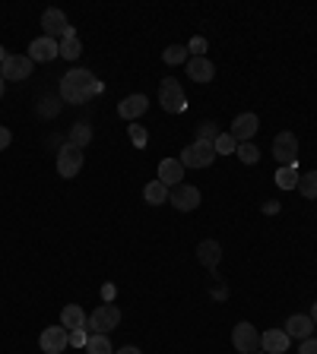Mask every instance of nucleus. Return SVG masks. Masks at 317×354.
Wrapping results in <instances>:
<instances>
[{"label":"nucleus","mask_w":317,"mask_h":354,"mask_svg":"<svg viewBox=\"0 0 317 354\" xmlns=\"http://www.w3.org/2000/svg\"><path fill=\"white\" fill-rule=\"evenodd\" d=\"M58 92L60 101H67V105H86L102 92V83L92 76V70H70V73H64Z\"/></svg>","instance_id":"f257e3e1"},{"label":"nucleus","mask_w":317,"mask_h":354,"mask_svg":"<svg viewBox=\"0 0 317 354\" xmlns=\"http://www.w3.org/2000/svg\"><path fill=\"white\" fill-rule=\"evenodd\" d=\"M158 105L165 108L168 114H184L187 111V95H184V86L178 83L175 76L162 79V86H158Z\"/></svg>","instance_id":"f03ea898"},{"label":"nucleus","mask_w":317,"mask_h":354,"mask_svg":"<svg viewBox=\"0 0 317 354\" xmlns=\"http://www.w3.org/2000/svg\"><path fill=\"white\" fill-rule=\"evenodd\" d=\"M83 162H86V152L80 146H60L58 149V174L64 181H73L76 174L83 171Z\"/></svg>","instance_id":"7ed1b4c3"},{"label":"nucleus","mask_w":317,"mask_h":354,"mask_svg":"<svg viewBox=\"0 0 317 354\" xmlns=\"http://www.w3.org/2000/svg\"><path fill=\"white\" fill-rule=\"evenodd\" d=\"M216 158L219 155H216V149H213V142L193 140L191 146L181 152V158H178V162H181L184 168H209L213 162H216Z\"/></svg>","instance_id":"20e7f679"},{"label":"nucleus","mask_w":317,"mask_h":354,"mask_svg":"<svg viewBox=\"0 0 317 354\" xmlns=\"http://www.w3.org/2000/svg\"><path fill=\"white\" fill-rule=\"evenodd\" d=\"M273 158L279 162V168H289L298 162V136L292 130H283L276 133L273 140Z\"/></svg>","instance_id":"39448f33"},{"label":"nucleus","mask_w":317,"mask_h":354,"mask_svg":"<svg viewBox=\"0 0 317 354\" xmlns=\"http://www.w3.org/2000/svg\"><path fill=\"white\" fill-rule=\"evenodd\" d=\"M117 323H121V310H117L115 304H99L95 310L89 313L86 329L89 332H105V336H108L111 329H117Z\"/></svg>","instance_id":"423d86ee"},{"label":"nucleus","mask_w":317,"mask_h":354,"mask_svg":"<svg viewBox=\"0 0 317 354\" xmlns=\"http://www.w3.org/2000/svg\"><path fill=\"white\" fill-rule=\"evenodd\" d=\"M32 58L29 54H7V60L0 64V76L3 79H13V83H23L32 76Z\"/></svg>","instance_id":"0eeeda50"},{"label":"nucleus","mask_w":317,"mask_h":354,"mask_svg":"<svg viewBox=\"0 0 317 354\" xmlns=\"http://www.w3.org/2000/svg\"><path fill=\"white\" fill-rule=\"evenodd\" d=\"M42 29H45V38H54V42H60L64 35L73 29V25L67 23V13L64 10H45L42 13Z\"/></svg>","instance_id":"6e6552de"},{"label":"nucleus","mask_w":317,"mask_h":354,"mask_svg":"<svg viewBox=\"0 0 317 354\" xmlns=\"http://www.w3.org/2000/svg\"><path fill=\"white\" fill-rule=\"evenodd\" d=\"M232 345L235 351H242V354H254L260 348V332L250 326V323H238L232 329Z\"/></svg>","instance_id":"1a4fd4ad"},{"label":"nucleus","mask_w":317,"mask_h":354,"mask_svg":"<svg viewBox=\"0 0 317 354\" xmlns=\"http://www.w3.org/2000/svg\"><path fill=\"white\" fill-rule=\"evenodd\" d=\"M168 203L175 209H181V212H193V209L200 206V190L191 187V184H178V187H172V193H168Z\"/></svg>","instance_id":"9d476101"},{"label":"nucleus","mask_w":317,"mask_h":354,"mask_svg":"<svg viewBox=\"0 0 317 354\" xmlns=\"http://www.w3.org/2000/svg\"><path fill=\"white\" fill-rule=\"evenodd\" d=\"M67 345H70V332L64 329V326H48V329L42 332V338H38V348H42L45 354H60Z\"/></svg>","instance_id":"9b49d317"},{"label":"nucleus","mask_w":317,"mask_h":354,"mask_svg":"<svg viewBox=\"0 0 317 354\" xmlns=\"http://www.w3.org/2000/svg\"><path fill=\"white\" fill-rule=\"evenodd\" d=\"M257 130H260V117L250 114V111H244V114L235 117V124H232V130H228V133H232L238 142H250Z\"/></svg>","instance_id":"f8f14e48"},{"label":"nucleus","mask_w":317,"mask_h":354,"mask_svg":"<svg viewBox=\"0 0 317 354\" xmlns=\"http://www.w3.org/2000/svg\"><path fill=\"white\" fill-rule=\"evenodd\" d=\"M60 54L58 42L54 38H32V45H29V58H32V64H51V60Z\"/></svg>","instance_id":"ddd939ff"},{"label":"nucleus","mask_w":317,"mask_h":354,"mask_svg":"<svg viewBox=\"0 0 317 354\" xmlns=\"http://www.w3.org/2000/svg\"><path fill=\"white\" fill-rule=\"evenodd\" d=\"M146 108H150V99H146L143 92H137V95H127V99L117 105V114L124 117V121H130V124H137V117L146 114Z\"/></svg>","instance_id":"4468645a"},{"label":"nucleus","mask_w":317,"mask_h":354,"mask_svg":"<svg viewBox=\"0 0 317 354\" xmlns=\"http://www.w3.org/2000/svg\"><path fill=\"white\" fill-rule=\"evenodd\" d=\"M156 181H162L168 190L178 187V184L184 181V165L178 162V158H162V162H158V177Z\"/></svg>","instance_id":"2eb2a0df"},{"label":"nucleus","mask_w":317,"mask_h":354,"mask_svg":"<svg viewBox=\"0 0 317 354\" xmlns=\"http://www.w3.org/2000/svg\"><path fill=\"white\" fill-rule=\"evenodd\" d=\"M289 345H292V338L285 336V329H267L260 336V348L267 354H285Z\"/></svg>","instance_id":"dca6fc26"},{"label":"nucleus","mask_w":317,"mask_h":354,"mask_svg":"<svg viewBox=\"0 0 317 354\" xmlns=\"http://www.w3.org/2000/svg\"><path fill=\"white\" fill-rule=\"evenodd\" d=\"M311 332H314V320H311V316H305V313H295V316H289V320H285V336H289V338H298V342H305V338H311Z\"/></svg>","instance_id":"f3484780"},{"label":"nucleus","mask_w":317,"mask_h":354,"mask_svg":"<svg viewBox=\"0 0 317 354\" xmlns=\"http://www.w3.org/2000/svg\"><path fill=\"white\" fill-rule=\"evenodd\" d=\"M187 76H191L193 83H213V76H216V66L209 58H191L187 60Z\"/></svg>","instance_id":"a211bd4d"},{"label":"nucleus","mask_w":317,"mask_h":354,"mask_svg":"<svg viewBox=\"0 0 317 354\" xmlns=\"http://www.w3.org/2000/svg\"><path fill=\"white\" fill-rule=\"evenodd\" d=\"M86 323H89V316H86V310L80 304H67L64 310H60V326H64L67 332L86 329Z\"/></svg>","instance_id":"6ab92c4d"},{"label":"nucleus","mask_w":317,"mask_h":354,"mask_svg":"<svg viewBox=\"0 0 317 354\" xmlns=\"http://www.w3.org/2000/svg\"><path fill=\"white\" fill-rule=\"evenodd\" d=\"M197 260H200L207 269H216L219 260H222V247H219V240H200V244H197Z\"/></svg>","instance_id":"aec40b11"},{"label":"nucleus","mask_w":317,"mask_h":354,"mask_svg":"<svg viewBox=\"0 0 317 354\" xmlns=\"http://www.w3.org/2000/svg\"><path fill=\"white\" fill-rule=\"evenodd\" d=\"M58 48H60V58H64V60H76L80 54H83V42H80L76 29H70V32L64 35V38H60Z\"/></svg>","instance_id":"412c9836"},{"label":"nucleus","mask_w":317,"mask_h":354,"mask_svg":"<svg viewBox=\"0 0 317 354\" xmlns=\"http://www.w3.org/2000/svg\"><path fill=\"white\" fill-rule=\"evenodd\" d=\"M168 193H172V190H168L162 181H150L146 187H143V199H146L150 206H162V203H168Z\"/></svg>","instance_id":"4be33fe9"},{"label":"nucleus","mask_w":317,"mask_h":354,"mask_svg":"<svg viewBox=\"0 0 317 354\" xmlns=\"http://www.w3.org/2000/svg\"><path fill=\"white\" fill-rule=\"evenodd\" d=\"M70 146H80V149H86L92 142V127L86 124V121H76L73 127H70Z\"/></svg>","instance_id":"5701e85b"},{"label":"nucleus","mask_w":317,"mask_h":354,"mask_svg":"<svg viewBox=\"0 0 317 354\" xmlns=\"http://www.w3.org/2000/svg\"><path fill=\"white\" fill-rule=\"evenodd\" d=\"M86 354H115V348H111V338L105 336V332H92L89 345H86Z\"/></svg>","instance_id":"b1692460"},{"label":"nucleus","mask_w":317,"mask_h":354,"mask_svg":"<svg viewBox=\"0 0 317 354\" xmlns=\"http://www.w3.org/2000/svg\"><path fill=\"white\" fill-rule=\"evenodd\" d=\"M305 199H317V171H305L298 174V187H295Z\"/></svg>","instance_id":"393cba45"},{"label":"nucleus","mask_w":317,"mask_h":354,"mask_svg":"<svg viewBox=\"0 0 317 354\" xmlns=\"http://www.w3.org/2000/svg\"><path fill=\"white\" fill-rule=\"evenodd\" d=\"M298 168L295 165H289V168H279L276 171V187H283V190H295L298 187Z\"/></svg>","instance_id":"a878e982"},{"label":"nucleus","mask_w":317,"mask_h":354,"mask_svg":"<svg viewBox=\"0 0 317 354\" xmlns=\"http://www.w3.org/2000/svg\"><path fill=\"white\" fill-rule=\"evenodd\" d=\"M162 60H165L168 66H178V64H187V60H191V54H187V48H184V45H168V48L162 51Z\"/></svg>","instance_id":"bb28decb"},{"label":"nucleus","mask_w":317,"mask_h":354,"mask_svg":"<svg viewBox=\"0 0 317 354\" xmlns=\"http://www.w3.org/2000/svg\"><path fill=\"white\" fill-rule=\"evenodd\" d=\"M213 149H216V155H235V149H238V140H235L232 133H219L216 142H213Z\"/></svg>","instance_id":"cd10ccee"},{"label":"nucleus","mask_w":317,"mask_h":354,"mask_svg":"<svg viewBox=\"0 0 317 354\" xmlns=\"http://www.w3.org/2000/svg\"><path fill=\"white\" fill-rule=\"evenodd\" d=\"M235 155H238V162H244V165H257L260 149L254 146V142H238V149H235Z\"/></svg>","instance_id":"c85d7f7f"},{"label":"nucleus","mask_w":317,"mask_h":354,"mask_svg":"<svg viewBox=\"0 0 317 354\" xmlns=\"http://www.w3.org/2000/svg\"><path fill=\"white\" fill-rule=\"evenodd\" d=\"M216 136H219V127L213 124V121L197 124V140H200V142H216Z\"/></svg>","instance_id":"c756f323"},{"label":"nucleus","mask_w":317,"mask_h":354,"mask_svg":"<svg viewBox=\"0 0 317 354\" xmlns=\"http://www.w3.org/2000/svg\"><path fill=\"white\" fill-rule=\"evenodd\" d=\"M127 136H130V142H134L137 149H143L146 142H150V133H146V127H140V124H130V127H127Z\"/></svg>","instance_id":"7c9ffc66"},{"label":"nucleus","mask_w":317,"mask_h":354,"mask_svg":"<svg viewBox=\"0 0 317 354\" xmlns=\"http://www.w3.org/2000/svg\"><path fill=\"white\" fill-rule=\"evenodd\" d=\"M89 336H92L89 329H73V332H70V345H73V348H86V345H89Z\"/></svg>","instance_id":"2f4dec72"},{"label":"nucleus","mask_w":317,"mask_h":354,"mask_svg":"<svg viewBox=\"0 0 317 354\" xmlns=\"http://www.w3.org/2000/svg\"><path fill=\"white\" fill-rule=\"evenodd\" d=\"M203 51H207V38H203V35L191 38V45H187V54H193V58H207Z\"/></svg>","instance_id":"473e14b6"},{"label":"nucleus","mask_w":317,"mask_h":354,"mask_svg":"<svg viewBox=\"0 0 317 354\" xmlns=\"http://www.w3.org/2000/svg\"><path fill=\"white\" fill-rule=\"evenodd\" d=\"M298 354H317V338H305L298 348Z\"/></svg>","instance_id":"72a5a7b5"},{"label":"nucleus","mask_w":317,"mask_h":354,"mask_svg":"<svg viewBox=\"0 0 317 354\" xmlns=\"http://www.w3.org/2000/svg\"><path fill=\"white\" fill-rule=\"evenodd\" d=\"M10 142H13V133H10L7 127H0V152H3V149H7Z\"/></svg>","instance_id":"f704fd0d"},{"label":"nucleus","mask_w":317,"mask_h":354,"mask_svg":"<svg viewBox=\"0 0 317 354\" xmlns=\"http://www.w3.org/2000/svg\"><path fill=\"white\" fill-rule=\"evenodd\" d=\"M115 294H117L115 285H105V288H102V301H105V304H111V301H115Z\"/></svg>","instance_id":"c9c22d12"},{"label":"nucleus","mask_w":317,"mask_h":354,"mask_svg":"<svg viewBox=\"0 0 317 354\" xmlns=\"http://www.w3.org/2000/svg\"><path fill=\"white\" fill-rule=\"evenodd\" d=\"M263 212H267V215H276V212H279V203H273V199H267V203H263Z\"/></svg>","instance_id":"e433bc0d"},{"label":"nucleus","mask_w":317,"mask_h":354,"mask_svg":"<svg viewBox=\"0 0 317 354\" xmlns=\"http://www.w3.org/2000/svg\"><path fill=\"white\" fill-rule=\"evenodd\" d=\"M115 354H143L140 348H134V345H127V348H121V351H115Z\"/></svg>","instance_id":"4c0bfd02"},{"label":"nucleus","mask_w":317,"mask_h":354,"mask_svg":"<svg viewBox=\"0 0 317 354\" xmlns=\"http://www.w3.org/2000/svg\"><path fill=\"white\" fill-rule=\"evenodd\" d=\"M311 320H314V326H317V304L311 307Z\"/></svg>","instance_id":"58836bf2"},{"label":"nucleus","mask_w":317,"mask_h":354,"mask_svg":"<svg viewBox=\"0 0 317 354\" xmlns=\"http://www.w3.org/2000/svg\"><path fill=\"white\" fill-rule=\"evenodd\" d=\"M3 60H7V51H3V45H0V64H3Z\"/></svg>","instance_id":"ea45409f"},{"label":"nucleus","mask_w":317,"mask_h":354,"mask_svg":"<svg viewBox=\"0 0 317 354\" xmlns=\"http://www.w3.org/2000/svg\"><path fill=\"white\" fill-rule=\"evenodd\" d=\"M3 83H7V79H3V76H0V99H3Z\"/></svg>","instance_id":"a19ab883"},{"label":"nucleus","mask_w":317,"mask_h":354,"mask_svg":"<svg viewBox=\"0 0 317 354\" xmlns=\"http://www.w3.org/2000/svg\"><path fill=\"white\" fill-rule=\"evenodd\" d=\"M254 354H267V351H254Z\"/></svg>","instance_id":"79ce46f5"}]
</instances>
